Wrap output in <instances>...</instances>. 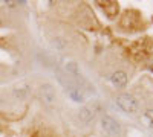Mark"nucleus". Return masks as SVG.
Segmentation results:
<instances>
[{"label": "nucleus", "mask_w": 153, "mask_h": 137, "mask_svg": "<svg viewBox=\"0 0 153 137\" xmlns=\"http://www.w3.org/2000/svg\"><path fill=\"white\" fill-rule=\"evenodd\" d=\"M40 99L42 102L48 107H54L55 102H57V92L54 89L52 84H43L40 87Z\"/></svg>", "instance_id": "obj_3"}, {"label": "nucleus", "mask_w": 153, "mask_h": 137, "mask_svg": "<svg viewBox=\"0 0 153 137\" xmlns=\"http://www.w3.org/2000/svg\"><path fill=\"white\" fill-rule=\"evenodd\" d=\"M101 130L107 137H121L123 128L118 120H115L110 116H103L101 117Z\"/></svg>", "instance_id": "obj_2"}, {"label": "nucleus", "mask_w": 153, "mask_h": 137, "mask_svg": "<svg viewBox=\"0 0 153 137\" xmlns=\"http://www.w3.org/2000/svg\"><path fill=\"white\" fill-rule=\"evenodd\" d=\"M31 90H32L31 84L26 82V81H22V82H19V84H16L14 87H12V96H14L16 99H19V101H25V99L29 97Z\"/></svg>", "instance_id": "obj_5"}, {"label": "nucleus", "mask_w": 153, "mask_h": 137, "mask_svg": "<svg viewBox=\"0 0 153 137\" xmlns=\"http://www.w3.org/2000/svg\"><path fill=\"white\" fill-rule=\"evenodd\" d=\"M69 96H71V99L74 102H84V95L80 92V89H74V90H71L69 92Z\"/></svg>", "instance_id": "obj_8"}, {"label": "nucleus", "mask_w": 153, "mask_h": 137, "mask_svg": "<svg viewBox=\"0 0 153 137\" xmlns=\"http://www.w3.org/2000/svg\"><path fill=\"white\" fill-rule=\"evenodd\" d=\"M141 122L144 123V127L153 130V108H149L144 111V114L141 117Z\"/></svg>", "instance_id": "obj_7"}, {"label": "nucleus", "mask_w": 153, "mask_h": 137, "mask_svg": "<svg viewBox=\"0 0 153 137\" xmlns=\"http://www.w3.org/2000/svg\"><path fill=\"white\" fill-rule=\"evenodd\" d=\"M100 110V105L97 102L94 104H89V105H84L83 108H80L78 111V119L83 122V123H89L92 122L95 117H97V113Z\"/></svg>", "instance_id": "obj_4"}, {"label": "nucleus", "mask_w": 153, "mask_h": 137, "mask_svg": "<svg viewBox=\"0 0 153 137\" xmlns=\"http://www.w3.org/2000/svg\"><path fill=\"white\" fill-rule=\"evenodd\" d=\"M2 101H3V99H2V96H0V102H2Z\"/></svg>", "instance_id": "obj_9"}, {"label": "nucleus", "mask_w": 153, "mask_h": 137, "mask_svg": "<svg viewBox=\"0 0 153 137\" xmlns=\"http://www.w3.org/2000/svg\"><path fill=\"white\" fill-rule=\"evenodd\" d=\"M115 102L117 105L124 111V113L129 114H136L139 111V102L135 96H132L130 93H120L117 97H115Z\"/></svg>", "instance_id": "obj_1"}, {"label": "nucleus", "mask_w": 153, "mask_h": 137, "mask_svg": "<svg viewBox=\"0 0 153 137\" xmlns=\"http://www.w3.org/2000/svg\"><path fill=\"white\" fill-rule=\"evenodd\" d=\"M127 81H129V78H127V73L123 72V70H117L113 72V75L110 76V82L113 87H117V89H124V87L127 85Z\"/></svg>", "instance_id": "obj_6"}]
</instances>
